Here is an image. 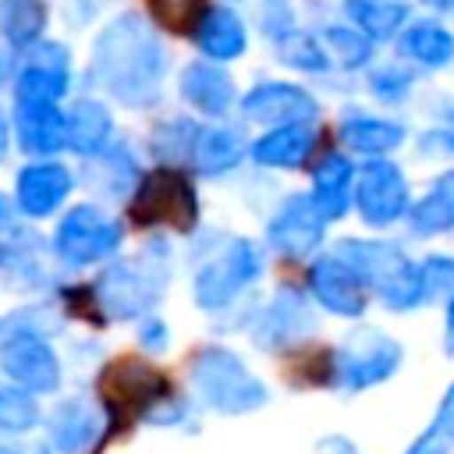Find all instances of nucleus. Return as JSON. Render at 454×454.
Instances as JSON below:
<instances>
[{"label":"nucleus","instance_id":"nucleus-21","mask_svg":"<svg viewBox=\"0 0 454 454\" xmlns=\"http://www.w3.org/2000/svg\"><path fill=\"white\" fill-rule=\"evenodd\" d=\"M355 199V167L348 156L330 153L312 170V202L326 220H340Z\"/></svg>","mask_w":454,"mask_h":454},{"label":"nucleus","instance_id":"nucleus-31","mask_svg":"<svg viewBox=\"0 0 454 454\" xmlns=\"http://www.w3.org/2000/svg\"><path fill=\"white\" fill-rule=\"evenodd\" d=\"M46 25L43 0H0V35L11 46H28L39 39Z\"/></svg>","mask_w":454,"mask_h":454},{"label":"nucleus","instance_id":"nucleus-10","mask_svg":"<svg viewBox=\"0 0 454 454\" xmlns=\"http://www.w3.org/2000/svg\"><path fill=\"white\" fill-rule=\"evenodd\" d=\"M351 206L369 227H380V231L394 227L397 220H404L411 206V188H408L404 170L387 156H369V163L355 174Z\"/></svg>","mask_w":454,"mask_h":454},{"label":"nucleus","instance_id":"nucleus-43","mask_svg":"<svg viewBox=\"0 0 454 454\" xmlns=\"http://www.w3.org/2000/svg\"><path fill=\"white\" fill-rule=\"evenodd\" d=\"M14 227H18V223H14V206L0 195V238H7Z\"/></svg>","mask_w":454,"mask_h":454},{"label":"nucleus","instance_id":"nucleus-41","mask_svg":"<svg viewBox=\"0 0 454 454\" xmlns=\"http://www.w3.org/2000/svg\"><path fill=\"white\" fill-rule=\"evenodd\" d=\"M433 429H440L450 443H454V383L447 387V394L440 397V408L433 415Z\"/></svg>","mask_w":454,"mask_h":454},{"label":"nucleus","instance_id":"nucleus-23","mask_svg":"<svg viewBox=\"0 0 454 454\" xmlns=\"http://www.w3.org/2000/svg\"><path fill=\"white\" fill-rule=\"evenodd\" d=\"M67 89V53L60 46H35V57L14 82L18 99H60Z\"/></svg>","mask_w":454,"mask_h":454},{"label":"nucleus","instance_id":"nucleus-6","mask_svg":"<svg viewBox=\"0 0 454 454\" xmlns=\"http://www.w3.org/2000/svg\"><path fill=\"white\" fill-rule=\"evenodd\" d=\"M174 397L170 380L135 358H121L103 369L99 376V401L106 408V419L114 422H131V419H149L160 404Z\"/></svg>","mask_w":454,"mask_h":454},{"label":"nucleus","instance_id":"nucleus-18","mask_svg":"<svg viewBox=\"0 0 454 454\" xmlns=\"http://www.w3.org/2000/svg\"><path fill=\"white\" fill-rule=\"evenodd\" d=\"M71 188H74V181H71L67 167H60V163H32V167H25L18 174V184H14L18 209L25 216H32V220L50 216L71 195Z\"/></svg>","mask_w":454,"mask_h":454},{"label":"nucleus","instance_id":"nucleus-22","mask_svg":"<svg viewBox=\"0 0 454 454\" xmlns=\"http://www.w3.org/2000/svg\"><path fill=\"white\" fill-rule=\"evenodd\" d=\"M316 145V128L312 121H294V124H277L270 135H262L252 145V160L259 167H280V170H294L309 160Z\"/></svg>","mask_w":454,"mask_h":454},{"label":"nucleus","instance_id":"nucleus-30","mask_svg":"<svg viewBox=\"0 0 454 454\" xmlns=\"http://www.w3.org/2000/svg\"><path fill=\"white\" fill-rule=\"evenodd\" d=\"M110 114L103 103L96 99H82L71 114H67V145L82 156H96L106 138H110Z\"/></svg>","mask_w":454,"mask_h":454},{"label":"nucleus","instance_id":"nucleus-37","mask_svg":"<svg viewBox=\"0 0 454 454\" xmlns=\"http://www.w3.org/2000/svg\"><path fill=\"white\" fill-rule=\"evenodd\" d=\"M149 11L156 14V21H163L174 32H188L199 21L202 0H149Z\"/></svg>","mask_w":454,"mask_h":454},{"label":"nucleus","instance_id":"nucleus-11","mask_svg":"<svg viewBox=\"0 0 454 454\" xmlns=\"http://www.w3.org/2000/svg\"><path fill=\"white\" fill-rule=\"evenodd\" d=\"M0 340V369L14 387L28 394H53L60 387L57 351L39 330H18Z\"/></svg>","mask_w":454,"mask_h":454},{"label":"nucleus","instance_id":"nucleus-5","mask_svg":"<svg viewBox=\"0 0 454 454\" xmlns=\"http://www.w3.org/2000/svg\"><path fill=\"white\" fill-rule=\"evenodd\" d=\"M401 362H404V348L390 333L376 326H358L330 351V387L344 394L369 390L390 380L401 369Z\"/></svg>","mask_w":454,"mask_h":454},{"label":"nucleus","instance_id":"nucleus-28","mask_svg":"<svg viewBox=\"0 0 454 454\" xmlns=\"http://www.w3.org/2000/svg\"><path fill=\"white\" fill-rule=\"evenodd\" d=\"M344 14L369 39H397L411 18V7L404 0H344Z\"/></svg>","mask_w":454,"mask_h":454},{"label":"nucleus","instance_id":"nucleus-2","mask_svg":"<svg viewBox=\"0 0 454 454\" xmlns=\"http://www.w3.org/2000/svg\"><path fill=\"white\" fill-rule=\"evenodd\" d=\"M333 252L344 255L358 270V277L383 301V309L411 312V309L426 305L422 270H419V262L411 255H404L401 245H394V241H369V238H344Z\"/></svg>","mask_w":454,"mask_h":454},{"label":"nucleus","instance_id":"nucleus-38","mask_svg":"<svg viewBox=\"0 0 454 454\" xmlns=\"http://www.w3.org/2000/svg\"><path fill=\"white\" fill-rule=\"evenodd\" d=\"M419 153L429 156V160L454 156V110H450L440 124H433V128H426V131L419 135Z\"/></svg>","mask_w":454,"mask_h":454},{"label":"nucleus","instance_id":"nucleus-36","mask_svg":"<svg viewBox=\"0 0 454 454\" xmlns=\"http://www.w3.org/2000/svg\"><path fill=\"white\" fill-rule=\"evenodd\" d=\"M369 89L376 99L383 103H401L411 89H415V71L401 67V64H387V67H376L369 74Z\"/></svg>","mask_w":454,"mask_h":454},{"label":"nucleus","instance_id":"nucleus-3","mask_svg":"<svg viewBox=\"0 0 454 454\" xmlns=\"http://www.w3.org/2000/svg\"><path fill=\"white\" fill-rule=\"evenodd\" d=\"M167 277H170L167 245L149 241L135 259H121L96 277V284H92L96 309L106 312V319L142 316L163 298Z\"/></svg>","mask_w":454,"mask_h":454},{"label":"nucleus","instance_id":"nucleus-8","mask_svg":"<svg viewBox=\"0 0 454 454\" xmlns=\"http://www.w3.org/2000/svg\"><path fill=\"white\" fill-rule=\"evenodd\" d=\"M131 220L138 227H174V231H195L199 223V199L192 181L174 170L160 167L149 170L131 199Z\"/></svg>","mask_w":454,"mask_h":454},{"label":"nucleus","instance_id":"nucleus-32","mask_svg":"<svg viewBox=\"0 0 454 454\" xmlns=\"http://www.w3.org/2000/svg\"><path fill=\"white\" fill-rule=\"evenodd\" d=\"M277 57L287 67H298V71H309V74H323L330 67V53L309 32H284L277 39Z\"/></svg>","mask_w":454,"mask_h":454},{"label":"nucleus","instance_id":"nucleus-15","mask_svg":"<svg viewBox=\"0 0 454 454\" xmlns=\"http://www.w3.org/2000/svg\"><path fill=\"white\" fill-rule=\"evenodd\" d=\"M46 436H50V447L60 454H89L103 436V415L92 401L67 397L50 411Z\"/></svg>","mask_w":454,"mask_h":454},{"label":"nucleus","instance_id":"nucleus-27","mask_svg":"<svg viewBox=\"0 0 454 454\" xmlns=\"http://www.w3.org/2000/svg\"><path fill=\"white\" fill-rule=\"evenodd\" d=\"M0 270L7 273V280L14 287H39L46 280L39 238L35 234H25L18 227L7 238H0Z\"/></svg>","mask_w":454,"mask_h":454},{"label":"nucleus","instance_id":"nucleus-1","mask_svg":"<svg viewBox=\"0 0 454 454\" xmlns=\"http://www.w3.org/2000/svg\"><path fill=\"white\" fill-rule=\"evenodd\" d=\"M92 74L124 106H153L163 85V46L142 18L124 14L96 39Z\"/></svg>","mask_w":454,"mask_h":454},{"label":"nucleus","instance_id":"nucleus-33","mask_svg":"<svg viewBox=\"0 0 454 454\" xmlns=\"http://www.w3.org/2000/svg\"><path fill=\"white\" fill-rule=\"evenodd\" d=\"M39 422V401L35 394L21 390V387H0V433L18 436L28 433Z\"/></svg>","mask_w":454,"mask_h":454},{"label":"nucleus","instance_id":"nucleus-14","mask_svg":"<svg viewBox=\"0 0 454 454\" xmlns=\"http://www.w3.org/2000/svg\"><path fill=\"white\" fill-rule=\"evenodd\" d=\"M326 223H330V220L316 209L312 195H291V199L277 209V216L270 220L266 241H270L280 255H287V259H309V255L319 252L323 234H326Z\"/></svg>","mask_w":454,"mask_h":454},{"label":"nucleus","instance_id":"nucleus-7","mask_svg":"<svg viewBox=\"0 0 454 454\" xmlns=\"http://www.w3.org/2000/svg\"><path fill=\"white\" fill-rule=\"evenodd\" d=\"M259 277H262V252H259V245L248 241V238H231L216 255H209L199 266L192 294H195V301L206 312H220L238 294H245Z\"/></svg>","mask_w":454,"mask_h":454},{"label":"nucleus","instance_id":"nucleus-34","mask_svg":"<svg viewBox=\"0 0 454 454\" xmlns=\"http://www.w3.org/2000/svg\"><path fill=\"white\" fill-rule=\"evenodd\" d=\"M326 46L333 50V57L340 60V67L355 71V67H365L369 57H372V39L365 32H358L355 25H330L326 28Z\"/></svg>","mask_w":454,"mask_h":454},{"label":"nucleus","instance_id":"nucleus-35","mask_svg":"<svg viewBox=\"0 0 454 454\" xmlns=\"http://www.w3.org/2000/svg\"><path fill=\"white\" fill-rule=\"evenodd\" d=\"M422 284H426V301H447L454 294V255L433 252L419 262Z\"/></svg>","mask_w":454,"mask_h":454},{"label":"nucleus","instance_id":"nucleus-12","mask_svg":"<svg viewBox=\"0 0 454 454\" xmlns=\"http://www.w3.org/2000/svg\"><path fill=\"white\" fill-rule=\"evenodd\" d=\"M316 333V312L298 287H277L262 312L252 319V340L262 351H287Z\"/></svg>","mask_w":454,"mask_h":454},{"label":"nucleus","instance_id":"nucleus-19","mask_svg":"<svg viewBox=\"0 0 454 454\" xmlns=\"http://www.w3.org/2000/svg\"><path fill=\"white\" fill-rule=\"evenodd\" d=\"M397 53L422 71H443L454 64V32L440 18H415L397 32Z\"/></svg>","mask_w":454,"mask_h":454},{"label":"nucleus","instance_id":"nucleus-47","mask_svg":"<svg viewBox=\"0 0 454 454\" xmlns=\"http://www.w3.org/2000/svg\"><path fill=\"white\" fill-rule=\"evenodd\" d=\"M0 454H21V450H14V447H0Z\"/></svg>","mask_w":454,"mask_h":454},{"label":"nucleus","instance_id":"nucleus-39","mask_svg":"<svg viewBox=\"0 0 454 454\" xmlns=\"http://www.w3.org/2000/svg\"><path fill=\"white\" fill-rule=\"evenodd\" d=\"M138 340H142L145 351H163L167 340H170V330H167V323H163L160 316L149 312V316L142 319V326H138Z\"/></svg>","mask_w":454,"mask_h":454},{"label":"nucleus","instance_id":"nucleus-40","mask_svg":"<svg viewBox=\"0 0 454 454\" xmlns=\"http://www.w3.org/2000/svg\"><path fill=\"white\" fill-rule=\"evenodd\" d=\"M404 454H454V443L440 433V429H426V433H419L411 443H408V450Z\"/></svg>","mask_w":454,"mask_h":454},{"label":"nucleus","instance_id":"nucleus-9","mask_svg":"<svg viewBox=\"0 0 454 454\" xmlns=\"http://www.w3.org/2000/svg\"><path fill=\"white\" fill-rule=\"evenodd\" d=\"M121 223L99 206H74L53 231V252L64 266H92L99 259H110L121 248Z\"/></svg>","mask_w":454,"mask_h":454},{"label":"nucleus","instance_id":"nucleus-24","mask_svg":"<svg viewBox=\"0 0 454 454\" xmlns=\"http://www.w3.org/2000/svg\"><path fill=\"white\" fill-rule=\"evenodd\" d=\"M337 135L351 153H362V156H387L397 145H404V138H408L401 121L372 117V114H348L340 121Z\"/></svg>","mask_w":454,"mask_h":454},{"label":"nucleus","instance_id":"nucleus-46","mask_svg":"<svg viewBox=\"0 0 454 454\" xmlns=\"http://www.w3.org/2000/svg\"><path fill=\"white\" fill-rule=\"evenodd\" d=\"M4 153H7V121L0 117V160H4Z\"/></svg>","mask_w":454,"mask_h":454},{"label":"nucleus","instance_id":"nucleus-20","mask_svg":"<svg viewBox=\"0 0 454 454\" xmlns=\"http://www.w3.org/2000/svg\"><path fill=\"white\" fill-rule=\"evenodd\" d=\"M408 234L411 238H440V234H454V167L436 174L426 188L422 199H415L404 213Z\"/></svg>","mask_w":454,"mask_h":454},{"label":"nucleus","instance_id":"nucleus-25","mask_svg":"<svg viewBox=\"0 0 454 454\" xmlns=\"http://www.w3.org/2000/svg\"><path fill=\"white\" fill-rule=\"evenodd\" d=\"M181 96L209 117H223L234 103V82L216 64H188L181 74Z\"/></svg>","mask_w":454,"mask_h":454},{"label":"nucleus","instance_id":"nucleus-26","mask_svg":"<svg viewBox=\"0 0 454 454\" xmlns=\"http://www.w3.org/2000/svg\"><path fill=\"white\" fill-rule=\"evenodd\" d=\"M192 163L199 174H223L231 167H238V160L245 156V142L234 128H195L192 138Z\"/></svg>","mask_w":454,"mask_h":454},{"label":"nucleus","instance_id":"nucleus-42","mask_svg":"<svg viewBox=\"0 0 454 454\" xmlns=\"http://www.w3.org/2000/svg\"><path fill=\"white\" fill-rule=\"evenodd\" d=\"M319 454H358V447L348 436H326L319 440Z\"/></svg>","mask_w":454,"mask_h":454},{"label":"nucleus","instance_id":"nucleus-17","mask_svg":"<svg viewBox=\"0 0 454 454\" xmlns=\"http://www.w3.org/2000/svg\"><path fill=\"white\" fill-rule=\"evenodd\" d=\"M14 128L25 153L50 156L60 145H67V117L57 110V99H18Z\"/></svg>","mask_w":454,"mask_h":454},{"label":"nucleus","instance_id":"nucleus-13","mask_svg":"<svg viewBox=\"0 0 454 454\" xmlns=\"http://www.w3.org/2000/svg\"><path fill=\"white\" fill-rule=\"evenodd\" d=\"M309 294L333 316H344V319H358L369 305V287L365 280L358 277V270L330 252V255H316L312 266H309Z\"/></svg>","mask_w":454,"mask_h":454},{"label":"nucleus","instance_id":"nucleus-29","mask_svg":"<svg viewBox=\"0 0 454 454\" xmlns=\"http://www.w3.org/2000/svg\"><path fill=\"white\" fill-rule=\"evenodd\" d=\"M199 46L202 53H209L213 60H234L245 53V25L234 11H209L202 14V25H199Z\"/></svg>","mask_w":454,"mask_h":454},{"label":"nucleus","instance_id":"nucleus-45","mask_svg":"<svg viewBox=\"0 0 454 454\" xmlns=\"http://www.w3.org/2000/svg\"><path fill=\"white\" fill-rule=\"evenodd\" d=\"M426 4H429L436 14H450V18H454V0H426Z\"/></svg>","mask_w":454,"mask_h":454},{"label":"nucleus","instance_id":"nucleus-44","mask_svg":"<svg viewBox=\"0 0 454 454\" xmlns=\"http://www.w3.org/2000/svg\"><path fill=\"white\" fill-rule=\"evenodd\" d=\"M443 319H447V330H443V351L454 355V294L447 298V316H443Z\"/></svg>","mask_w":454,"mask_h":454},{"label":"nucleus","instance_id":"nucleus-4","mask_svg":"<svg viewBox=\"0 0 454 454\" xmlns=\"http://www.w3.org/2000/svg\"><path fill=\"white\" fill-rule=\"evenodd\" d=\"M188 380L195 397L220 415H248L270 401L266 383L255 372H248V365L231 348L220 344H209L192 355Z\"/></svg>","mask_w":454,"mask_h":454},{"label":"nucleus","instance_id":"nucleus-16","mask_svg":"<svg viewBox=\"0 0 454 454\" xmlns=\"http://www.w3.org/2000/svg\"><path fill=\"white\" fill-rule=\"evenodd\" d=\"M241 110H245L248 121H259V124L316 121V114H319L316 99L301 85H291V82H262V85H255L241 99Z\"/></svg>","mask_w":454,"mask_h":454}]
</instances>
